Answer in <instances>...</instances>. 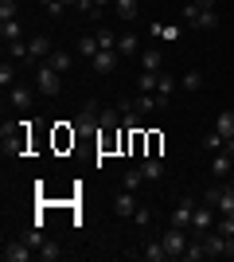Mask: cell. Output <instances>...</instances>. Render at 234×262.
Instances as JSON below:
<instances>
[{
  "mask_svg": "<svg viewBox=\"0 0 234 262\" xmlns=\"http://www.w3.org/2000/svg\"><path fill=\"white\" fill-rule=\"evenodd\" d=\"M226 258H234V235L226 239Z\"/></svg>",
  "mask_w": 234,
  "mask_h": 262,
  "instance_id": "60d3db41",
  "label": "cell"
},
{
  "mask_svg": "<svg viewBox=\"0 0 234 262\" xmlns=\"http://www.w3.org/2000/svg\"><path fill=\"white\" fill-rule=\"evenodd\" d=\"M0 137H4V153H23V145H28V121H16V125H8V121H4V133H0Z\"/></svg>",
  "mask_w": 234,
  "mask_h": 262,
  "instance_id": "277c9868",
  "label": "cell"
},
{
  "mask_svg": "<svg viewBox=\"0 0 234 262\" xmlns=\"http://www.w3.org/2000/svg\"><path fill=\"white\" fill-rule=\"evenodd\" d=\"M148 32H152L156 39H164V43H172V39H179V28H172V24H152Z\"/></svg>",
  "mask_w": 234,
  "mask_h": 262,
  "instance_id": "83f0119b",
  "label": "cell"
},
{
  "mask_svg": "<svg viewBox=\"0 0 234 262\" xmlns=\"http://www.w3.org/2000/svg\"><path fill=\"white\" fill-rule=\"evenodd\" d=\"M211 227H215V208L211 204H199L195 215H191V235H207Z\"/></svg>",
  "mask_w": 234,
  "mask_h": 262,
  "instance_id": "ba28073f",
  "label": "cell"
},
{
  "mask_svg": "<svg viewBox=\"0 0 234 262\" xmlns=\"http://www.w3.org/2000/svg\"><path fill=\"white\" fill-rule=\"evenodd\" d=\"M141 172H145V180H160L164 176V161L160 157H141Z\"/></svg>",
  "mask_w": 234,
  "mask_h": 262,
  "instance_id": "ffe728a7",
  "label": "cell"
},
{
  "mask_svg": "<svg viewBox=\"0 0 234 262\" xmlns=\"http://www.w3.org/2000/svg\"><path fill=\"white\" fill-rule=\"evenodd\" d=\"M129 258H145V262H164V258H168V247H164V239H152V243H145L141 251H129Z\"/></svg>",
  "mask_w": 234,
  "mask_h": 262,
  "instance_id": "9c48e42d",
  "label": "cell"
},
{
  "mask_svg": "<svg viewBox=\"0 0 234 262\" xmlns=\"http://www.w3.org/2000/svg\"><path fill=\"white\" fill-rule=\"evenodd\" d=\"M8 94H12V106H16V110H32V102H35L28 86H12Z\"/></svg>",
  "mask_w": 234,
  "mask_h": 262,
  "instance_id": "d4e9b609",
  "label": "cell"
},
{
  "mask_svg": "<svg viewBox=\"0 0 234 262\" xmlns=\"http://www.w3.org/2000/svg\"><path fill=\"white\" fill-rule=\"evenodd\" d=\"M39 4H55V0H39Z\"/></svg>",
  "mask_w": 234,
  "mask_h": 262,
  "instance_id": "ee69618b",
  "label": "cell"
},
{
  "mask_svg": "<svg viewBox=\"0 0 234 262\" xmlns=\"http://www.w3.org/2000/svg\"><path fill=\"white\" fill-rule=\"evenodd\" d=\"M176 86H179V78H172L168 71H160V78H156V98H160V102L168 106V98L176 94Z\"/></svg>",
  "mask_w": 234,
  "mask_h": 262,
  "instance_id": "9a60e30c",
  "label": "cell"
},
{
  "mask_svg": "<svg viewBox=\"0 0 234 262\" xmlns=\"http://www.w3.org/2000/svg\"><path fill=\"white\" fill-rule=\"evenodd\" d=\"M133 110L137 114H152V110H164V102L156 94H133Z\"/></svg>",
  "mask_w": 234,
  "mask_h": 262,
  "instance_id": "ac0fdd59",
  "label": "cell"
},
{
  "mask_svg": "<svg viewBox=\"0 0 234 262\" xmlns=\"http://www.w3.org/2000/svg\"><path fill=\"white\" fill-rule=\"evenodd\" d=\"M188 243H191V231H184V227H168V231H164V247H168V258H184V251H188Z\"/></svg>",
  "mask_w": 234,
  "mask_h": 262,
  "instance_id": "5b68a950",
  "label": "cell"
},
{
  "mask_svg": "<svg viewBox=\"0 0 234 262\" xmlns=\"http://www.w3.org/2000/svg\"><path fill=\"white\" fill-rule=\"evenodd\" d=\"M8 55H12V59H28L32 51H28V43H23V39H16V43H8Z\"/></svg>",
  "mask_w": 234,
  "mask_h": 262,
  "instance_id": "74e56055",
  "label": "cell"
},
{
  "mask_svg": "<svg viewBox=\"0 0 234 262\" xmlns=\"http://www.w3.org/2000/svg\"><path fill=\"white\" fill-rule=\"evenodd\" d=\"M211 176H215V180H226V176H234V157L219 149V153L211 157Z\"/></svg>",
  "mask_w": 234,
  "mask_h": 262,
  "instance_id": "8fae6325",
  "label": "cell"
},
{
  "mask_svg": "<svg viewBox=\"0 0 234 262\" xmlns=\"http://www.w3.org/2000/svg\"><path fill=\"white\" fill-rule=\"evenodd\" d=\"M113 0H94V8H110Z\"/></svg>",
  "mask_w": 234,
  "mask_h": 262,
  "instance_id": "7bdbcfd3",
  "label": "cell"
},
{
  "mask_svg": "<svg viewBox=\"0 0 234 262\" xmlns=\"http://www.w3.org/2000/svg\"><path fill=\"white\" fill-rule=\"evenodd\" d=\"M0 86H4V90L16 86V67H12V63H0Z\"/></svg>",
  "mask_w": 234,
  "mask_h": 262,
  "instance_id": "d6a6232c",
  "label": "cell"
},
{
  "mask_svg": "<svg viewBox=\"0 0 234 262\" xmlns=\"http://www.w3.org/2000/svg\"><path fill=\"white\" fill-rule=\"evenodd\" d=\"M215 211H219V215H234V184H226L223 192H219V204H215Z\"/></svg>",
  "mask_w": 234,
  "mask_h": 262,
  "instance_id": "603a6c76",
  "label": "cell"
},
{
  "mask_svg": "<svg viewBox=\"0 0 234 262\" xmlns=\"http://www.w3.org/2000/svg\"><path fill=\"white\" fill-rule=\"evenodd\" d=\"M16 12H20V8H16V0H0V24L16 20Z\"/></svg>",
  "mask_w": 234,
  "mask_h": 262,
  "instance_id": "d590c367",
  "label": "cell"
},
{
  "mask_svg": "<svg viewBox=\"0 0 234 262\" xmlns=\"http://www.w3.org/2000/svg\"><path fill=\"white\" fill-rule=\"evenodd\" d=\"M74 125H78V133L101 129V106H98V102H86V106H82V114L74 118Z\"/></svg>",
  "mask_w": 234,
  "mask_h": 262,
  "instance_id": "8992f818",
  "label": "cell"
},
{
  "mask_svg": "<svg viewBox=\"0 0 234 262\" xmlns=\"http://www.w3.org/2000/svg\"><path fill=\"white\" fill-rule=\"evenodd\" d=\"M191 215H195V200H191V196H184V200L176 204V211H172V227L191 231Z\"/></svg>",
  "mask_w": 234,
  "mask_h": 262,
  "instance_id": "30bf717a",
  "label": "cell"
},
{
  "mask_svg": "<svg viewBox=\"0 0 234 262\" xmlns=\"http://www.w3.org/2000/svg\"><path fill=\"white\" fill-rule=\"evenodd\" d=\"M137 208H141V204H137V196H133V192H129V188H125L121 196L113 200V211H117V215H121V219H133V215H137Z\"/></svg>",
  "mask_w": 234,
  "mask_h": 262,
  "instance_id": "5bb4252c",
  "label": "cell"
},
{
  "mask_svg": "<svg viewBox=\"0 0 234 262\" xmlns=\"http://www.w3.org/2000/svg\"><path fill=\"white\" fill-rule=\"evenodd\" d=\"M113 12H117L125 24H133L137 12H141V4H137V0H113Z\"/></svg>",
  "mask_w": 234,
  "mask_h": 262,
  "instance_id": "44dd1931",
  "label": "cell"
},
{
  "mask_svg": "<svg viewBox=\"0 0 234 262\" xmlns=\"http://www.w3.org/2000/svg\"><path fill=\"white\" fill-rule=\"evenodd\" d=\"M117 55H121V59H129V55H141V43H137V35H133V32H121V35H117Z\"/></svg>",
  "mask_w": 234,
  "mask_h": 262,
  "instance_id": "e0dca14e",
  "label": "cell"
},
{
  "mask_svg": "<svg viewBox=\"0 0 234 262\" xmlns=\"http://www.w3.org/2000/svg\"><path fill=\"white\" fill-rule=\"evenodd\" d=\"M98 51H101V43H98V32H90V35H82V39H78V55H82V59H94Z\"/></svg>",
  "mask_w": 234,
  "mask_h": 262,
  "instance_id": "7402d4cb",
  "label": "cell"
},
{
  "mask_svg": "<svg viewBox=\"0 0 234 262\" xmlns=\"http://www.w3.org/2000/svg\"><path fill=\"white\" fill-rule=\"evenodd\" d=\"M223 141H226L223 133H219V129H211L207 137H203V149H207V153H219V149H223Z\"/></svg>",
  "mask_w": 234,
  "mask_h": 262,
  "instance_id": "1f68e13d",
  "label": "cell"
},
{
  "mask_svg": "<svg viewBox=\"0 0 234 262\" xmlns=\"http://www.w3.org/2000/svg\"><path fill=\"white\" fill-rule=\"evenodd\" d=\"M184 20H188L195 32H215V28H219V12L215 8H199V4H188V8H184Z\"/></svg>",
  "mask_w": 234,
  "mask_h": 262,
  "instance_id": "7a4b0ae2",
  "label": "cell"
},
{
  "mask_svg": "<svg viewBox=\"0 0 234 262\" xmlns=\"http://www.w3.org/2000/svg\"><path fill=\"white\" fill-rule=\"evenodd\" d=\"M35 86H39V94H47V98H59L63 75H59L55 67H47V63H35Z\"/></svg>",
  "mask_w": 234,
  "mask_h": 262,
  "instance_id": "6da1fadb",
  "label": "cell"
},
{
  "mask_svg": "<svg viewBox=\"0 0 234 262\" xmlns=\"http://www.w3.org/2000/svg\"><path fill=\"white\" fill-rule=\"evenodd\" d=\"M0 258H4V262H32L35 258V247L28 239H23V243H4Z\"/></svg>",
  "mask_w": 234,
  "mask_h": 262,
  "instance_id": "52a82bcc",
  "label": "cell"
},
{
  "mask_svg": "<svg viewBox=\"0 0 234 262\" xmlns=\"http://www.w3.org/2000/svg\"><path fill=\"white\" fill-rule=\"evenodd\" d=\"M203 247H207V258H226V235H219L215 227L203 235Z\"/></svg>",
  "mask_w": 234,
  "mask_h": 262,
  "instance_id": "7c38bea8",
  "label": "cell"
},
{
  "mask_svg": "<svg viewBox=\"0 0 234 262\" xmlns=\"http://www.w3.org/2000/svg\"><path fill=\"white\" fill-rule=\"evenodd\" d=\"M47 12H51V16H55V20H59V16L67 12V0H55V4H47Z\"/></svg>",
  "mask_w": 234,
  "mask_h": 262,
  "instance_id": "ab89813d",
  "label": "cell"
},
{
  "mask_svg": "<svg viewBox=\"0 0 234 262\" xmlns=\"http://www.w3.org/2000/svg\"><path fill=\"white\" fill-rule=\"evenodd\" d=\"M90 63H94V71H98V75H113V71H117V63H121V55H117V51H98Z\"/></svg>",
  "mask_w": 234,
  "mask_h": 262,
  "instance_id": "4fadbf2b",
  "label": "cell"
},
{
  "mask_svg": "<svg viewBox=\"0 0 234 262\" xmlns=\"http://www.w3.org/2000/svg\"><path fill=\"white\" fill-rule=\"evenodd\" d=\"M28 51H32V59H35V63H43V59H47L51 51H55V47H51V39H47V35H35L32 43H28Z\"/></svg>",
  "mask_w": 234,
  "mask_h": 262,
  "instance_id": "d6986e66",
  "label": "cell"
},
{
  "mask_svg": "<svg viewBox=\"0 0 234 262\" xmlns=\"http://www.w3.org/2000/svg\"><path fill=\"white\" fill-rule=\"evenodd\" d=\"M141 71H152V75H160V71H164V55L156 51V47L141 51Z\"/></svg>",
  "mask_w": 234,
  "mask_h": 262,
  "instance_id": "2e32d148",
  "label": "cell"
},
{
  "mask_svg": "<svg viewBox=\"0 0 234 262\" xmlns=\"http://www.w3.org/2000/svg\"><path fill=\"white\" fill-rule=\"evenodd\" d=\"M133 223H137V227H148V223H152V211H148V208H137Z\"/></svg>",
  "mask_w": 234,
  "mask_h": 262,
  "instance_id": "f35d334b",
  "label": "cell"
},
{
  "mask_svg": "<svg viewBox=\"0 0 234 262\" xmlns=\"http://www.w3.org/2000/svg\"><path fill=\"white\" fill-rule=\"evenodd\" d=\"M20 35H23L20 20H4V24H0V39H4V43H16Z\"/></svg>",
  "mask_w": 234,
  "mask_h": 262,
  "instance_id": "484cf974",
  "label": "cell"
},
{
  "mask_svg": "<svg viewBox=\"0 0 234 262\" xmlns=\"http://www.w3.org/2000/svg\"><path fill=\"white\" fill-rule=\"evenodd\" d=\"M43 63H47V67H55L59 75H70V55H67V51H51Z\"/></svg>",
  "mask_w": 234,
  "mask_h": 262,
  "instance_id": "cb8c5ba5",
  "label": "cell"
},
{
  "mask_svg": "<svg viewBox=\"0 0 234 262\" xmlns=\"http://www.w3.org/2000/svg\"><path fill=\"white\" fill-rule=\"evenodd\" d=\"M195 4H199V8H215V4H219V0H195Z\"/></svg>",
  "mask_w": 234,
  "mask_h": 262,
  "instance_id": "b9f144b4",
  "label": "cell"
},
{
  "mask_svg": "<svg viewBox=\"0 0 234 262\" xmlns=\"http://www.w3.org/2000/svg\"><path fill=\"white\" fill-rule=\"evenodd\" d=\"M156 78H160V75L141 71V75H137V90H141V94H156Z\"/></svg>",
  "mask_w": 234,
  "mask_h": 262,
  "instance_id": "f546056e",
  "label": "cell"
},
{
  "mask_svg": "<svg viewBox=\"0 0 234 262\" xmlns=\"http://www.w3.org/2000/svg\"><path fill=\"white\" fill-rule=\"evenodd\" d=\"M141 184H145V172H141V168H129V172H125V188H129V192H137Z\"/></svg>",
  "mask_w": 234,
  "mask_h": 262,
  "instance_id": "836d02e7",
  "label": "cell"
},
{
  "mask_svg": "<svg viewBox=\"0 0 234 262\" xmlns=\"http://www.w3.org/2000/svg\"><path fill=\"white\" fill-rule=\"evenodd\" d=\"M28 243L35 247V258H43V262H59V258H63V247H59L55 239H47V235H43L39 227H35L32 235H28Z\"/></svg>",
  "mask_w": 234,
  "mask_h": 262,
  "instance_id": "3957f363",
  "label": "cell"
},
{
  "mask_svg": "<svg viewBox=\"0 0 234 262\" xmlns=\"http://www.w3.org/2000/svg\"><path fill=\"white\" fill-rule=\"evenodd\" d=\"M215 231L230 239V235H234V215H219V219H215Z\"/></svg>",
  "mask_w": 234,
  "mask_h": 262,
  "instance_id": "e575fe53",
  "label": "cell"
},
{
  "mask_svg": "<svg viewBox=\"0 0 234 262\" xmlns=\"http://www.w3.org/2000/svg\"><path fill=\"white\" fill-rule=\"evenodd\" d=\"M74 137H78V129H67V125H59V129H55V145H59V149L74 145Z\"/></svg>",
  "mask_w": 234,
  "mask_h": 262,
  "instance_id": "4dcf8cb0",
  "label": "cell"
},
{
  "mask_svg": "<svg viewBox=\"0 0 234 262\" xmlns=\"http://www.w3.org/2000/svg\"><path fill=\"white\" fill-rule=\"evenodd\" d=\"M160 149H164L160 133H148V149H145V157H160Z\"/></svg>",
  "mask_w": 234,
  "mask_h": 262,
  "instance_id": "8d00e7d4",
  "label": "cell"
},
{
  "mask_svg": "<svg viewBox=\"0 0 234 262\" xmlns=\"http://www.w3.org/2000/svg\"><path fill=\"white\" fill-rule=\"evenodd\" d=\"M215 129L223 133V137H234V110H223V114L215 118Z\"/></svg>",
  "mask_w": 234,
  "mask_h": 262,
  "instance_id": "4316f807",
  "label": "cell"
},
{
  "mask_svg": "<svg viewBox=\"0 0 234 262\" xmlns=\"http://www.w3.org/2000/svg\"><path fill=\"white\" fill-rule=\"evenodd\" d=\"M179 86L195 94V90H203V75H199V71H184V75H179Z\"/></svg>",
  "mask_w": 234,
  "mask_h": 262,
  "instance_id": "f1b7e54d",
  "label": "cell"
}]
</instances>
